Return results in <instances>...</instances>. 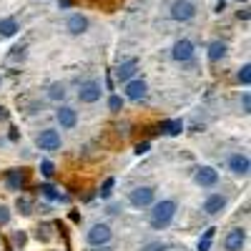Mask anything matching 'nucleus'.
<instances>
[{"label":"nucleus","mask_w":251,"mask_h":251,"mask_svg":"<svg viewBox=\"0 0 251 251\" xmlns=\"http://www.w3.org/2000/svg\"><path fill=\"white\" fill-rule=\"evenodd\" d=\"M176 201H171V199H163V201H158V203H153V211H151V226L153 228H166L171 221H174V216H176Z\"/></svg>","instance_id":"f257e3e1"},{"label":"nucleus","mask_w":251,"mask_h":251,"mask_svg":"<svg viewBox=\"0 0 251 251\" xmlns=\"http://www.w3.org/2000/svg\"><path fill=\"white\" fill-rule=\"evenodd\" d=\"M128 201L136 208H149V206L156 203V188L153 186H138V188H133V191H131Z\"/></svg>","instance_id":"f03ea898"},{"label":"nucleus","mask_w":251,"mask_h":251,"mask_svg":"<svg viewBox=\"0 0 251 251\" xmlns=\"http://www.w3.org/2000/svg\"><path fill=\"white\" fill-rule=\"evenodd\" d=\"M171 18L176 23H188V20L196 18V5L191 0H174L171 3Z\"/></svg>","instance_id":"7ed1b4c3"},{"label":"nucleus","mask_w":251,"mask_h":251,"mask_svg":"<svg viewBox=\"0 0 251 251\" xmlns=\"http://www.w3.org/2000/svg\"><path fill=\"white\" fill-rule=\"evenodd\" d=\"M86 239H88L91 246H106V244L113 239V231H111L108 224H93V226L88 228Z\"/></svg>","instance_id":"20e7f679"},{"label":"nucleus","mask_w":251,"mask_h":251,"mask_svg":"<svg viewBox=\"0 0 251 251\" xmlns=\"http://www.w3.org/2000/svg\"><path fill=\"white\" fill-rule=\"evenodd\" d=\"M35 143H38L40 151H58L60 146H63V138H60V133L55 128H43V131L38 133Z\"/></svg>","instance_id":"39448f33"},{"label":"nucleus","mask_w":251,"mask_h":251,"mask_svg":"<svg viewBox=\"0 0 251 251\" xmlns=\"http://www.w3.org/2000/svg\"><path fill=\"white\" fill-rule=\"evenodd\" d=\"M100 93H103V86L98 80H86V83H80V88H78V100L91 106V103L100 100Z\"/></svg>","instance_id":"423d86ee"},{"label":"nucleus","mask_w":251,"mask_h":251,"mask_svg":"<svg viewBox=\"0 0 251 251\" xmlns=\"http://www.w3.org/2000/svg\"><path fill=\"white\" fill-rule=\"evenodd\" d=\"M194 181L201 188H214L219 183V171L214 169V166H201V169H196V174H194Z\"/></svg>","instance_id":"0eeeda50"},{"label":"nucleus","mask_w":251,"mask_h":251,"mask_svg":"<svg viewBox=\"0 0 251 251\" xmlns=\"http://www.w3.org/2000/svg\"><path fill=\"white\" fill-rule=\"evenodd\" d=\"M194 50H196V48H194L191 40H188V38H181V40H176V43H174L171 55H174L176 63H188V60L194 58Z\"/></svg>","instance_id":"6e6552de"},{"label":"nucleus","mask_w":251,"mask_h":251,"mask_svg":"<svg viewBox=\"0 0 251 251\" xmlns=\"http://www.w3.org/2000/svg\"><path fill=\"white\" fill-rule=\"evenodd\" d=\"M88 18L83 15V13H71L68 15V20H66V30L71 33V35H83L88 30Z\"/></svg>","instance_id":"1a4fd4ad"},{"label":"nucleus","mask_w":251,"mask_h":251,"mask_svg":"<svg viewBox=\"0 0 251 251\" xmlns=\"http://www.w3.org/2000/svg\"><path fill=\"white\" fill-rule=\"evenodd\" d=\"M55 121L60 123V128L71 131V128H75V123H78V113H75V108H71V106H58Z\"/></svg>","instance_id":"9d476101"},{"label":"nucleus","mask_w":251,"mask_h":251,"mask_svg":"<svg viewBox=\"0 0 251 251\" xmlns=\"http://www.w3.org/2000/svg\"><path fill=\"white\" fill-rule=\"evenodd\" d=\"M244 244H246V228H231V231L226 234V239H224L226 251H241Z\"/></svg>","instance_id":"9b49d317"},{"label":"nucleus","mask_w":251,"mask_h":251,"mask_svg":"<svg viewBox=\"0 0 251 251\" xmlns=\"http://www.w3.org/2000/svg\"><path fill=\"white\" fill-rule=\"evenodd\" d=\"M146 93H149V86H146V80L133 78V80L126 83V98H128V100H141V98H146Z\"/></svg>","instance_id":"f8f14e48"},{"label":"nucleus","mask_w":251,"mask_h":251,"mask_svg":"<svg viewBox=\"0 0 251 251\" xmlns=\"http://www.w3.org/2000/svg\"><path fill=\"white\" fill-rule=\"evenodd\" d=\"M228 169H231V174H236V176H249L251 161H249L246 153H234L231 158H228Z\"/></svg>","instance_id":"ddd939ff"},{"label":"nucleus","mask_w":251,"mask_h":251,"mask_svg":"<svg viewBox=\"0 0 251 251\" xmlns=\"http://www.w3.org/2000/svg\"><path fill=\"white\" fill-rule=\"evenodd\" d=\"M136 71H138V60H136V58H131V60H123L121 66L116 68V78H118L121 83H128V80H133Z\"/></svg>","instance_id":"4468645a"},{"label":"nucleus","mask_w":251,"mask_h":251,"mask_svg":"<svg viewBox=\"0 0 251 251\" xmlns=\"http://www.w3.org/2000/svg\"><path fill=\"white\" fill-rule=\"evenodd\" d=\"M224 208H226V196H224V194H211V196L203 201V211H206L208 216L221 214Z\"/></svg>","instance_id":"2eb2a0df"},{"label":"nucleus","mask_w":251,"mask_h":251,"mask_svg":"<svg viewBox=\"0 0 251 251\" xmlns=\"http://www.w3.org/2000/svg\"><path fill=\"white\" fill-rule=\"evenodd\" d=\"M5 183H8V188H13V191H20V188L25 186V174L18 171V169H10L5 174Z\"/></svg>","instance_id":"dca6fc26"},{"label":"nucleus","mask_w":251,"mask_h":251,"mask_svg":"<svg viewBox=\"0 0 251 251\" xmlns=\"http://www.w3.org/2000/svg\"><path fill=\"white\" fill-rule=\"evenodd\" d=\"M20 30V23L15 18H3L0 20V38H13Z\"/></svg>","instance_id":"f3484780"},{"label":"nucleus","mask_w":251,"mask_h":251,"mask_svg":"<svg viewBox=\"0 0 251 251\" xmlns=\"http://www.w3.org/2000/svg\"><path fill=\"white\" fill-rule=\"evenodd\" d=\"M224 55H226V43L224 40H211V43H208V60L219 63Z\"/></svg>","instance_id":"a211bd4d"},{"label":"nucleus","mask_w":251,"mask_h":251,"mask_svg":"<svg viewBox=\"0 0 251 251\" xmlns=\"http://www.w3.org/2000/svg\"><path fill=\"white\" fill-rule=\"evenodd\" d=\"M48 98L55 100V103H60L63 98H66V86H63V83H53V86L48 88Z\"/></svg>","instance_id":"6ab92c4d"},{"label":"nucleus","mask_w":251,"mask_h":251,"mask_svg":"<svg viewBox=\"0 0 251 251\" xmlns=\"http://www.w3.org/2000/svg\"><path fill=\"white\" fill-rule=\"evenodd\" d=\"M236 80L241 83V86H249V83H251V66H249V63H244V66L239 68V73H236Z\"/></svg>","instance_id":"aec40b11"},{"label":"nucleus","mask_w":251,"mask_h":251,"mask_svg":"<svg viewBox=\"0 0 251 251\" xmlns=\"http://www.w3.org/2000/svg\"><path fill=\"white\" fill-rule=\"evenodd\" d=\"M181 131H183V121L181 118H174V121L166 123V133H169V136H178Z\"/></svg>","instance_id":"412c9836"},{"label":"nucleus","mask_w":251,"mask_h":251,"mask_svg":"<svg viewBox=\"0 0 251 251\" xmlns=\"http://www.w3.org/2000/svg\"><path fill=\"white\" fill-rule=\"evenodd\" d=\"M214 231H216V228H208V231L203 234V239L199 241V251H208V249H211V241H214Z\"/></svg>","instance_id":"4be33fe9"},{"label":"nucleus","mask_w":251,"mask_h":251,"mask_svg":"<svg viewBox=\"0 0 251 251\" xmlns=\"http://www.w3.org/2000/svg\"><path fill=\"white\" fill-rule=\"evenodd\" d=\"M113 186H116V178H106V183H103V188H100V199H111Z\"/></svg>","instance_id":"5701e85b"},{"label":"nucleus","mask_w":251,"mask_h":251,"mask_svg":"<svg viewBox=\"0 0 251 251\" xmlns=\"http://www.w3.org/2000/svg\"><path fill=\"white\" fill-rule=\"evenodd\" d=\"M40 191H43V196H46V199H50V201H55V199H60V196L55 194V188H53L50 183H46V186H40Z\"/></svg>","instance_id":"b1692460"},{"label":"nucleus","mask_w":251,"mask_h":251,"mask_svg":"<svg viewBox=\"0 0 251 251\" xmlns=\"http://www.w3.org/2000/svg\"><path fill=\"white\" fill-rule=\"evenodd\" d=\"M108 108H111V111H121V108H123V98H121V96H111V98H108Z\"/></svg>","instance_id":"393cba45"},{"label":"nucleus","mask_w":251,"mask_h":251,"mask_svg":"<svg viewBox=\"0 0 251 251\" xmlns=\"http://www.w3.org/2000/svg\"><path fill=\"white\" fill-rule=\"evenodd\" d=\"M40 174H43V176H48V178H50V176L55 174V166H53L50 161H43V163H40Z\"/></svg>","instance_id":"a878e982"},{"label":"nucleus","mask_w":251,"mask_h":251,"mask_svg":"<svg viewBox=\"0 0 251 251\" xmlns=\"http://www.w3.org/2000/svg\"><path fill=\"white\" fill-rule=\"evenodd\" d=\"M18 208H20V214H30V201L28 199H20L18 196V203H15Z\"/></svg>","instance_id":"bb28decb"},{"label":"nucleus","mask_w":251,"mask_h":251,"mask_svg":"<svg viewBox=\"0 0 251 251\" xmlns=\"http://www.w3.org/2000/svg\"><path fill=\"white\" fill-rule=\"evenodd\" d=\"M143 251H166V244H161V241H151V244H146V246H143Z\"/></svg>","instance_id":"cd10ccee"},{"label":"nucleus","mask_w":251,"mask_h":251,"mask_svg":"<svg viewBox=\"0 0 251 251\" xmlns=\"http://www.w3.org/2000/svg\"><path fill=\"white\" fill-rule=\"evenodd\" d=\"M10 221V208L8 206H0V226H5Z\"/></svg>","instance_id":"c85d7f7f"},{"label":"nucleus","mask_w":251,"mask_h":251,"mask_svg":"<svg viewBox=\"0 0 251 251\" xmlns=\"http://www.w3.org/2000/svg\"><path fill=\"white\" fill-rule=\"evenodd\" d=\"M241 106H244V113H249V111H251V96H249V93H244V98H241Z\"/></svg>","instance_id":"c756f323"},{"label":"nucleus","mask_w":251,"mask_h":251,"mask_svg":"<svg viewBox=\"0 0 251 251\" xmlns=\"http://www.w3.org/2000/svg\"><path fill=\"white\" fill-rule=\"evenodd\" d=\"M13 241H15V246H23V244H25V234H23V231H18V234L13 236Z\"/></svg>","instance_id":"7c9ffc66"},{"label":"nucleus","mask_w":251,"mask_h":251,"mask_svg":"<svg viewBox=\"0 0 251 251\" xmlns=\"http://www.w3.org/2000/svg\"><path fill=\"white\" fill-rule=\"evenodd\" d=\"M149 146H151L149 141H143V143H138V146H136V153H138V156H141V153H146V151H149Z\"/></svg>","instance_id":"2f4dec72"},{"label":"nucleus","mask_w":251,"mask_h":251,"mask_svg":"<svg viewBox=\"0 0 251 251\" xmlns=\"http://www.w3.org/2000/svg\"><path fill=\"white\" fill-rule=\"evenodd\" d=\"M5 118H8V108L0 106V121H5Z\"/></svg>","instance_id":"473e14b6"},{"label":"nucleus","mask_w":251,"mask_h":251,"mask_svg":"<svg viewBox=\"0 0 251 251\" xmlns=\"http://www.w3.org/2000/svg\"><path fill=\"white\" fill-rule=\"evenodd\" d=\"M239 18H241V20H249V10H246V8H244V10H239Z\"/></svg>","instance_id":"72a5a7b5"},{"label":"nucleus","mask_w":251,"mask_h":251,"mask_svg":"<svg viewBox=\"0 0 251 251\" xmlns=\"http://www.w3.org/2000/svg\"><path fill=\"white\" fill-rule=\"evenodd\" d=\"M100 251H108V249H103V246H100Z\"/></svg>","instance_id":"f704fd0d"},{"label":"nucleus","mask_w":251,"mask_h":251,"mask_svg":"<svg viewBox=\"0 0 251 251\" xmlns=\"http://www.w3.org/2000/svg\"><path fill=\"white\" fill-rule=\"evenodd\" d=\"M0 86H3V78H0Z\"/></svg>","instance_id":"c9c22d12"},{"label":"nucleus","mask_w":251,"mask_h":251,"mask_svg":"<svg viewBox=\"0 0 251 251\" xmlns=\"http://www.w3.org/2000/svg\"><path fill=\"white\" fill-rule=\"evenodd\" d=\"M239 3H246V0H239Z\"/></svg>","instance_id":"e433bc0d"}]
</instances>
